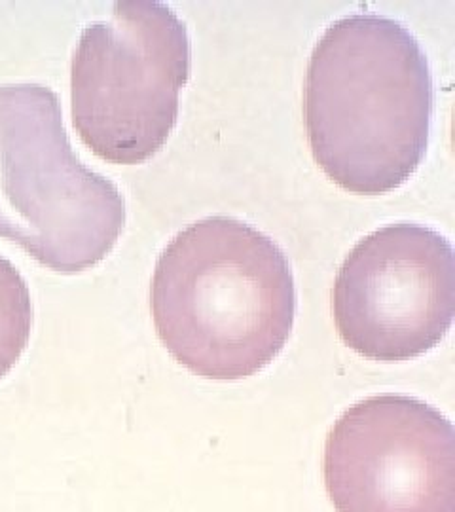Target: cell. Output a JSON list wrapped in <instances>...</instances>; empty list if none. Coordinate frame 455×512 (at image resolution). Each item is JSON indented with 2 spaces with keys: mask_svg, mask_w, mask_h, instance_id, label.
<instances>
[{
  "mask_svg": "<svg viewBox=\"0 0 455 512\" xmlns=\"http://www.w3.org/2000/svg\"><path fill=\"white\" fill-rule=\"evenodd\" d=\"M150 310L165 349L196 376H255L291 338L296 287L289 258L243 220H196L158 258Z\"/></svg>",
  "mask_w": 455,
  "mask_h": 512,
  "instance_id": "7a4b0ae2",
  "label": "cell"
},
{
  "mask_svg": "<svg viewBox=\"0 0 455 512\" xmlns=\"http://www.w3.org/2000/svg\"><path fill=\"white\" fill-rule=\"evenodd\" d=\"M433 101L427 55L402 23L376 14L338 19L315 44L306 74L311 154L351 194L397 190L425 158Z\"/></svg>",
  "mask_w": 455,
  "mask_h": 512,
  "instance_id": "6da1fadb",
  "label": "cell"
},
{
  "mask_svg": "<svg viewBox=\"0 0 455 512\" xmlns=\"http://www.w3.org/2000/svg\"><path fill=\"white\" fill-rule=\"evenodd\" d=\"M192 48L182 19L158 0H122L88 25L71 61V114L82 143L110 164L160 152L179 118Z\"/></svg>",
  "mask_w": 455,
  "mask_h": 512,
  "instance_id": "277c9868",
  "label": "cell"
},
{
  "mask_svg": "<svg viewBox=\"0 0 455 512\" xmlns=\"http://www.w3.org/2000/svg\"><path fill=\"white\" fill-rule=\"evenodd\" d=\"M124 224V196L74 154L55 92L0 86V238L76 274L109 255Z\"/></svg>",
  "mask_w": 455,
  "mask_h": 512,
  "instance_id": "3957f363",
  "label": "cell"
},
{
  "mask_svg": "<svg viewBox=\"0 0 455 512\" xmlns=\"http://www.w3.org/2000/svg\"><path fill=\"white\" fill-rule=\"evenodd\" d=\"M332 313L344 344L366 359L401 363L437 348L455 315L450 239L414 222L374 230L338 270Z\"/></svg>",
  "mask_w": 455,
  "mask_h": 512,
  "instance_id": "5b68a950",
  "label": "cell"
},
{
  "mask_svg": "<svg viewBox=\"0 0 455 512\" xmlns=\"http://www.w3.org/2000/svg\"><path fill=\"white\" fill-rule=\"evenodd\" d=\"M33 329L29 287L16 266L0 256V378L19 361Z\"/></svg>",
  "mask_w": 455,
  "mask_h": 512,
  "instance_id": "52a82bcc",
  "label": "cell"
},
{
  "mask_svg": "<svg viewBox=\"0 0 455 512\" xmlns=\"http://www.w3.org/2000/svg\"><path fill=\"white\" fill-rule=\"evenodd\" d=\"M323 475L336 512H455V431L435 406L374 395L334 421Z\"/></svg>",
  "mask_w": 455,
  "mask_h": 512,
  "instance_id": "8992f818",
  "label": "cell"
}]
</instances>
